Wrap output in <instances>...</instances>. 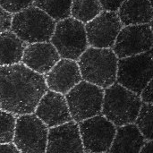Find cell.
<instances>
[{"mask_svg": "<svg viewBox=\"0 0 153 153\" xmlns=\"http://www.w3.org/2000/svg\"><path fill=\"white\" fill-rule=\"evenodd\" d=\"M45 77L23 64L0 65V108L15 116L34 113L48 91Z\"/></svg>", "mask_w": 153, "mask_h": 153, "instance_id": "1", "label": "cell"}, {"mask_svg": "<svg viewBox=\"0 0 153 153\" xmlns=\"http://www.w3.org/2000/svg\"><path fill=\"white\" fill-rule=\"evenodd\" d=\"M118 58L111 48H87L78 58L82 80L106 89L117 81Z\"/></svg>", "mask_w": 153, "mask_h": 153, "instance_id": "2", "label": "cell"}, {"mask_svg": "<svg viewBox=\"0 0 153 153\" xmlns=\"http://www.w3.org/2000/svg\"><path fill=\"white\" fill-rule=\"evenodd\" d=\"M143 102L138 94L119 83L106 88L101 113L116 126L134 123Z\"/></svg>", "mask_w": 153, "mask_h": 153, "instance_id": "3", "label": "cell"}, {"mask_svg": "<svg viewBox=\"0 0 153 153\" xmlns=\"http://www.w3.org/2000/svg\"><path fill=\"white\" fill-rule=\"evenodd\" d=\"M56 21L41 9L30 6L13 13L11 30L26 43L47 42L50 40Z\"/></svg>", "mask_w": 153, "mask_h": 153, "instance_id": "4", "label": "cell"}, {"mask_svg": "<svg viewBox=\"0 0 153 153\" xmlns=\"http://www.w3.org/2000/svg\"><path fill=\"white\" fill-rule=\"evenodd\" d=\"M50 40L60 57L75 61L88 48L85 25L73 17L56 23Z\"/></svg>", "mask_w": 153, "mask_h": 153, "instance_id": "5", "label": "cell"}, {"mask_svg": "<svg viewBox=\"0 0 153 153\" xmlns=\"http://www.w3.org/2000/svg\"><path fill=\"white\" fill-rule=\"evenodd\" d=\"M152 51L119 58L117 62V83L140 95L152 80Z\"/></svg>", "mask_w": 153, "mask_h": 153, "instance_id": "6", "label": "cell"}, {"mask_svg": "<svg viewBox=\"0 0 153 153\" xmlns=\"http://www.w3.org/2000/svg\"><path fill=\"white\" fill-rule=\"evenodd\" d=\"M103 96V88L82 80L65 96L72 119L80 123L100 115L102 109Z\"/></svg>", "mask_w": 153, "mask_h": 153, "instance_id": "7", "label": "cell"}, {"mask_svg": "<svg viewBox=\"0 0 153 153\" xmlns=\"http://www.w3.org/2000/svg\"><path fill=\"white\" fill-rule=\"evenodd\" d=\"M48 127L33 113L16 117L13 143L20 152H46Z\"/></svg>", "mask_w": 153, "mask_h": 153, "instance_id": "8", "label": "cell"}, {"mask_svg": "<svg viewBox=\"0 0 153 153\" xmlns=\"http://www.w3.org/2000/svg\"><path fill=\"white\" fill-rule=\"evenodd\" d=\"M84 152H108L116 134V126L104 116L97 115L79 124Z\"/></svg>", "mask_w": 153, "mask_h": 153, "instance_id": "9", "label": "cell"}, {"mask_svg": "<svg viewBox=\"0 0 153 153\" xmlns=\"http://www.w3.org/2000/svg\"><path fill=\"white\" fill-rule=\"evenodd\" d=\"M152 22L121 28L113 46L117 58L141 54L152 48Z\"/></svg>", "mask_w": 153, "mask_h": 153, "instance_id": "10", "label": "cell"}, {"mask_svg": "<svg viewBox=\"0 0 153 153\" xmlns=\"http://www.w3.org/2000/svg\"><path fill=\"white\" fill-rule=\"evenodd\" d=\"M122 27L117 12L104 10L85 23L88 44L93 48H111Z\"/></svg>", "mask_w": 153, "mask_h": 153, "instance_id": "11", "label": "cell"}, {"mask_svg": "<svg viewBox=\"0 0 153 153\" xmlns=\"http://www.w3.org/2000/svg\"><path fill=\"white\" fill-rule=\"evenodd\" d=\"M46 152H84L77 122L71 120L50 127Z\"/></svg>", "mask_w": 153, "mask_h": 153, "instance_id": "12", "label": "cell"}, {"mask_svg": "<svg viewBox=\"0 0 153 153\" xmlns=\"http://www.w3.org/2000/svg\"><path fill=\"white\" fill-rule=\"evenodd\" d=\"M34 113L49 128L72 120L65 95L50 90L40 98Z\"/></svg>", "mask_w": 153, "mask_h": 153, "instance_id": "13", "label": "cell"}, {"mask_svg": "<svg viewBox=\"0 0 153 153\" xmlns=\"http://www.w3.org/2000/svg\"><path fill=\"white\" fill-rule=\"evenodd\" d=\"M45 80L48 90L65 95L82 78L75 60L61 58L46 74Z\"/></svg>", "mask_w": 153, "mask_h": 153, "instance_id": "14", "label": "cell"}, {"mask_svg": "<svg viewBox=\"0 0 153 153\" xmlns=\"http://www.w3.org/2000/svg\"><path fill=\"white\" fill-rule=\"evenodd\" d=\"M60 56L49 42H37L27 45L22 62L30 70L39 74H46L59 61Z\"/></svg>", "mask_w": 153, "mask_h": 153, "instance_id": "15", "label": "cell"}, {"mask_svg": "<svg viewBox=\"0 0 153 153\" xmlns=\"http://www.w3.org/2000/svg\"><path fill=\"white\" fill-rule=\"evenodd\" d=\"M146 142L136 125L127 124L118 126L108 152L139 153Z\"/></svg>", "mask_w": 153, "mask_h": 153, "instance_id": "16", "label": "cell"}, {"mask_svg": "<svg viewBox=\"0 0 153 153\" xmlns=\"http://www.w3.org/2000/svg\"><path fill=\"white\" fill-rule=\"evenodd\" d=\"M117 11L123 26L150 23L152 21V4L149 0H125Z\"/></svg>", "mask_w": 153, "mask_h": 153, "instance_id": "17", "label": "cell"}, {"mask_svg": "<svg viewBox=\"0 0 153 153\" xmlns=\"http://www.w3.org/2000/svg\"><path fill=\"white\" fill-rule=\"evenodd\" d=\"M26 42L22 40L12 30L0 33V65H11L22 62L26 48Z\"/></svg>", "mask_w": 153, "mask_h": 153, "instance_id": "18", "label": "cell"}, {"mask_svg": "<svg viewBox=\"0 0 153 153\" xmlns=\"http://www.w3.org/2000/svg\"><path fill=\"white\" fill-rule=\"evenodd\" d=\"M102 11L99 0H72L71 15L83 23L90 22Z\"/></svg>", "mask_w": 153, "mask_h": 153, "instance_id": "19", "label": "cell"}, {"mask_svg": "<svg viewBox=\"0 0 153 153\" xmlns=\"http://www.w3.org/2000/svg\"><path fill=\"white\" fill-rule=\"evenodd\" d=\"M33 5L57 22L71 15L72 0H34Z\"/></svg>", "mask_w": 153, "mask_h": 153, "instance_id": "20", "label": "cell"}, {"mask_svg": "<svg viewBox=\"0 0 153 153\" xmlns=\"http://www.w3.org/2000/svg\"><path fill=\"white\" fill-rule=\"evenodd\" d=\"M152 103H143L134 121L146 141L152 140Z\"/></svg>", "mask_w": 153, "mask_h": 153, "instance_id": "21", "label": "cell"}, {"mask_svg": "<svg viewBox=\"0 0 153 153\" xmlns=\"http://www.w3.org/2000/svg\"><path fill=\"white\" fill-rule=\"evenodd\" d=\"M15 122V115L0 108V143L13 142Z\"/></svg>", "mask_w": 153, "mask_h": 153, "instance_id": "22", "label": "cell"}, {"mask_svg": "<svg viewBox=\"0 0 153 153\" xmlns=\"http://www.w3.org/2000/svg\"><path fill=\"white\" fill-rule=\"evenodd\" d=\"M34 0H0V6L11 13L21 12L33 4Z\"/></svg>", "mask_w": 153, "mask_h": 153, "instance_id": "23", "label": "cell"}, {"mask_svg": "<svg viewBox=\"0 0 153 153\" xmlns=\"http://www.w3.org/2000/svg\"><path fill=\"white\" fill-rule=\"evenodd\" d=\"M13 13L5 11L0 6V33L11 29Z\"/></svg>", "mask_w": 153, "mask_h": 153, "instance_id": "24", "label": "cell"}, {"mask_svg": "<svg viewBox=\"0 0 153 153\" xmlns=\"http://www.w3.org/2000/svg\"><path fill=\"white\" fill-rule=\"evenodd\" d=\"M125 0H99L101 7L105 11L117 12Z\"/></svg>", "mask_w": 153, "mask_h": 153, "instance_id": "25", "label": "cell"}, {"mask_svg": "<svg viewBox=\"0 0 153 153\" xmlns=\"http://www.w3.org/2000/svg\"><path fill=\"white\" fill-rule=\"evenodd\" d=\"M140 95L142 102L152 103V80L150 81L149 83L143 88Z\"/></svg>", "mask_w": 153, "mask_h": 153, "instance_id": "26", "label": "cell"}, {"mask_svg": "<svg viewBox=\"0 0 153 153\" xmlns=\"http://www.w3.org/2000/svg\"><path fill=\"white\" fill-rule=\"evenodd\" d=\"M0 152L20 153V151L17 149V147L12 142V143H0Z\"/></svg>", "mask_w": 153, "mask_h": 153, "instance_id": "27", "label": "cell"}, {"mask_svg": "<svg viewBox=\"0 0 153 153\" xmlns=\"http://www.w3.org/2000/svg\"><path fill=\"white\" fill-rule=\"evenodd\" d=\"M139 153H153V143L152 140L151 141H146L143 147L140 150Z\"/></svg>", "mask_w": 153, "mask_h": 153, "instance_id": "28", "label": "cell"}, {"mask_svg": "<svg viewBox=\"0 0 153 153\" xmlns=\"http://www.w3.org/2000/svg\"><path fill=\"white\" fill-rule=\"evenodd\" d=\"M149 1H150V2H151V3H152V0H149Z\"/></svg>", "mask_w": 153, "mask_h": 153, "instance_id": "29", "label": "cell"}]
</instances>
